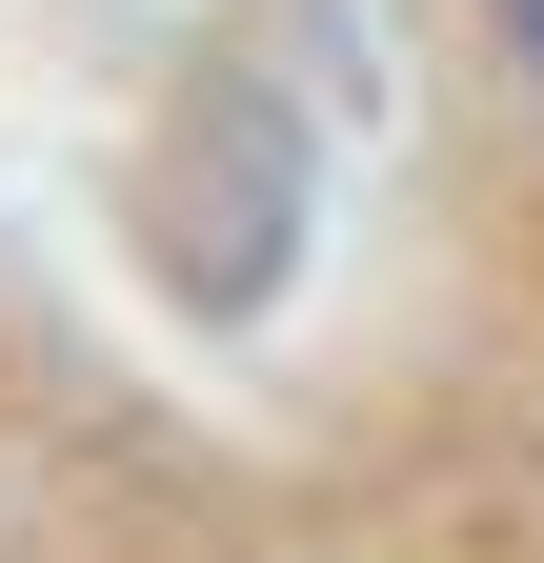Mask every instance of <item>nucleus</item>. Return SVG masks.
I'll return each mask as SVG.
<instances>
[{"mask_svg": "<svg viewBox=\"0 0 544 563\" xmlns=\"http://www.w3.org/2000/svg\"><path fill=\"white\" fill-rule=\"evenodd\" d=\"M524 41H544V0H524Z\"/></svg>", "mask_w": 544, "mask_h": 563, "instance_id": "1", "label": "nucleus"}]
</instances>
